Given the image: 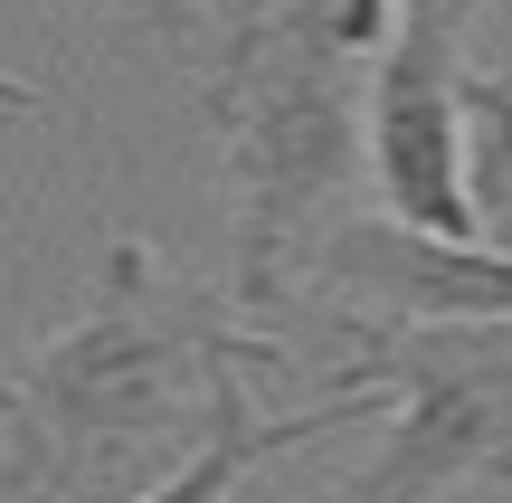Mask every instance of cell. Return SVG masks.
<instances>
[{"instance_id":"obj_1","label":"cell","mask_w":512,"mask_h":503,"mask_svg":"<svg viewBox=\"0 0 512 503\" xmlns=\"http://www.w3.org/2000/svg\"><path fill=\"white\" fill-rule=\"evenodd\" d=\"M285 342L247 333L219 285H190L143 238H105L95 295L67 333H48L10 380V456L0 466L29 494H67L86 475L152 466L162 447H200L209 399L228 380L285 371Z\"/></svg>"},{"instance_id":"obj_2","label":"cell","mask_w":512,"mask_h":503,"mask_svg":"<svg viewBox=\"0 0 512 503\" xmlns=\"http://www.w3.org/2000/svg\"><path fill=\"white\" fill-rule=\"evenodd\" d=\"M171 38H200V114L238 200V323L294 304V266L332 228V200L361 181V67L389 38V0L342 10H162Z\"/></svg>"},{"instance_id":"obj_3","label":"cell","mask_w":512,"mask_h":503,"mask_svg":"<svg viewBox=\"0 0 512 503\" xmlns=\"http://www.w3.org/2000/svg\"><path fill=\"white\" fill-rule=\"evenodd\" d=\"M342 380L380 390L389 437L370 466H351L323 503H446L456 485H512V333L503 323H446V333H399V323L342 314Z\"/></svg>"},{"instance_id":"obj_4","label":"cell","mask_w":512,"mask_h":503,"mask_svg":"<svg viewBox=\"0 0 512 503\" xmlns=\"http://www.w3.org/2000/svg\"><path fill=\"white\" fill-rule=\"evenodd\" d=\"M465 29L475 10L465 0H408L389 10L380 57L361 67V171L380 181L389 228H418V238H484V209L465 190Z\"/></svg>"},{"instance_id":"obj_5","label":"cell","mask_w":512,"mask_h":503,"mask_svg":"<svg viewBox=\"0 0 512 503\" xmlns=\"http://www.w3.org/2000/svg\"><path fill=\"white\" fill-rule=\"evenodd\" d=\"M323 285L342 295V314L380 304V323L399 333H446V323H503L512 333V247L494 238H418V228H389V219H332L323 238L304 247L294 285Z\"/></svg>"},{"instance_id":"obj_6","label":"cell","mask_w":512,"mask_h":503,"mask_svg":"<svg viewBox=\"0 0 512 503\" xmlns=\"http://www.w3.org/2000/svg\"><path fill=\"white\" fill-rule=\"evenodd\" d=\"M380 409V390H361V380H342L332 399H313V409H294V418H256L247 409V380H228L219 399H209V428H200V447L181 456V466L162 475L152 494H124V503H228L247 485L266 456H285V447H313V437H332V428H351V418H370Z\"/></svg>"},{"instance_id":"obj_7","label":"cell","mask_w":512,"mask_h":503,"mask_svg":"<svg viewBox=\"0 0 512 503\" xmlns=\"http://www.w3.org/2000/svg\"><path fill=\"white\" fill-rule=\"evenodd\" d=\"M456 105H465V190H475L484 238H494V219L512 209V57L503 67H465Z\"/></svg>"},{"instance_id":"obj_8","label":"cell","mask_w":512,"mask_h":503,"mask_svg":"<svg viewBox=\"0 0 512 503\" xmlns=\"http://www.w3.org/2000/svg\"><path fill=\"white\" fill-rule=\"evenodd\" d=\"M0 114H57V95H48V86H29V76H10V67H0Z\"/></svg>"},{"instance_id":"obj_9","label":"cell","mask_w":512,"mask_h":503,"mask_svg":"<svg viewBox=\"0 0 512 503\" xmlns=\"http://www.w3.org/2000/svg\"><path fill=\"white\" fill-rule=\"evenodd\" d=\"M0 437H10V380H0Z\"/></svg>"}]
</instances>
